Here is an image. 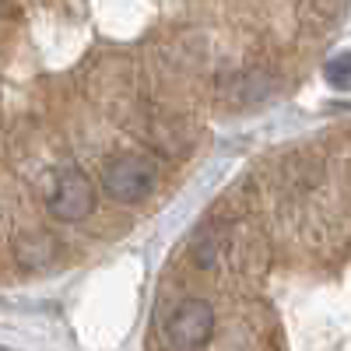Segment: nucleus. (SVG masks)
Segmentation results:
<instances>
[{"label": "nucleus", "mask_w": 351, "mask_h": 351, "mask_svg": "<svg viewBox=\"0 0 351 351\" xmlns=\"http://www.w3.org/2000/svg\"><path fill=\"white\" fill-rule=\"evenodd\" d=\"M92 208H95V193H92V183H88L81 172L67 169V172L56 176L53 193H49L53 218H60V221H81V218L92 215Z\"/></svg>", "instance_id": "obj_3"}, {"label": "nucleus", "mask_w": 351, "mask_h": 351, "mask_svg": "<svg viewBox=\"0 0 351 351\" xmlns=\"http://www.w3.org/2000/svg\"><path fill=\"white\" fill-rule=\"evenodd\" d=\"M327 81L334 88H351V53H337L327 64Z\"/></svg>", "instance_id": "obj_4"}, {"label": "nucleus", "mask_w": 351, "mask_h": 351, "mask_svg": "<svg viewBox=\"0 0 351 351\" xmlns=\"http://www.w3.org/2000/svg\"><path fill=\"white\" fill-rule=\"evenodd\" d=\"M155 186V165L152 162H144L137 155H123V158H116L106 165L102 172V190L112 197V200H120V204H137L152 193Z\"/></svg>", "instance_id": "obj_2"}, {"label": "nucleus", "mask_w": 351, "mask_h": 351, "mask_svg": "<svg viewBox=\"0 0 351 351\" xmlns=\"http://www.w3.org/2000/svg\"><path fill=\"white\" fill-rule=\"evenodd\" d=\"M165 334H169V344L176 351H197V348H204L211 341V334H215V309H211V302H204V299L180 302L172 309V316H169Z\"/></svg>", "instance_id": "obj_1"}]
</instances>
